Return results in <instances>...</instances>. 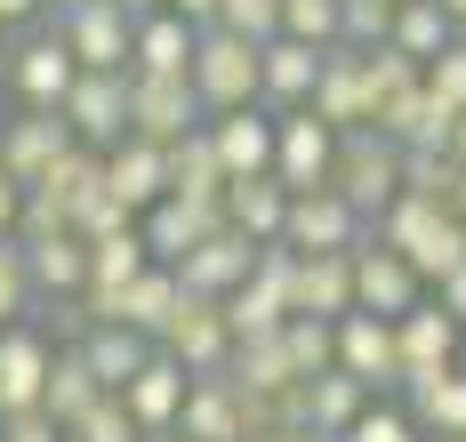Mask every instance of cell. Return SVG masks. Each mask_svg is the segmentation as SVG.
I'll return each instance as SVG.
<instances>
[{
	"instance_id": "cell-1",
	"label": "cell",
	"mask_w": 466,
	"mask_h": 442,
	"mask_svg": "<svg viewBox=\"0 0 466 442\" xmlns=\"http://www.w3.org/2000/svg\"><path fill=\"white\" fill-rule=\"evenodd\" d=\"M362 242H370V217L346 194H329V186L289 194V217H281V249L289 257H354Z\"/></svg>"
},
{
	"instance_id": "cell-2",
	"label": "cell",
	"mask_w": 466,
	"mask_h": 442,
	"mask_svg": "<svg viewBox=\"0 0 466 442\" xmlns=\"http://www.w3.org/2000/svg\"><path fill=\"white\" fill-rule=\"evenodd\" d=\"M186 81H193V97H201L209 121H218V113H249V105H258V49L209 25V33L193 41V73Z\"/></svg>"
},
{
	"instance_id": "cell-3",
	"label": "cell",
	"mask_w": 466,
	"mask_h": 442,
	"mask_svg": "<svg viewBox=\"0 0 466 442\" xmlns=\"http://www.w3.org/2000/svg\"><path fill=\"white\" fill-rule=\"evenodd\" d=\"M329 194H346L362 217H378L386 201L402 194V146H386L378 129H354V137H338V161H329Z\"/></svg>"
},
{
	"instance_id": "cell-4",
	"label": "cell",
	"mask_w": 466,
	"mask_h": 442,
	"mask_svg": "<svg viewBox=\"0 0 466 442\" xmlns=\"http://www.w3.org/2000/svg\"><path fill=\"white\" fill-rule=\"evenodd\" d=\"M209 113L193 97V81H169V73H129V137L145 146H186Z\"/></svg>"
},
{
	"instance_id": "cell-5",
	"label": "cell",
	"mask_w": 466,
	"mask_h": 442,
	"mask_svg": "<svg viewBox=\"0 0 466 442\" xmlns=\"http://www.w3.org/2000/svg\"><path fill=\"white\" fill-rule=\"evenodd\" d=\"M161 354L186 370V378H218L226 370V354H233V322H226V306L218 297H177V314H169V330H161Z\"/></svg>"
},
{
	"instance_id": "cell-6",
	"label": "cell",
	"mask_w": 466,
	"mask_h": 442,
	"mask_svg": "<svg viewBox=\"0 0 466 442\" xmlns=\"http://www.w3.org/2000/svg\"><path fill=\"white\" fill-rule=\"evenodd\" d=\"M56 113H65L73 146L113 153L121 137H129V73H81V81H73V97L56 105Z\"/></svg>"
},
{
	"instance_id": "cell-7",
	"label": "cell",
	"mask_w": 466,
	"mask_h": 442,
	"mask_svg": "<svg viewBox=\"0 0 466 442\" xmlns=\"http://www.w3.org/2000/svg\"><path fill=\"white\" fill-rule=\"evenodd\" d=\"M289 274H298V257L289 249H258V266H249V282L226 297V322L233 338H274L281 322H289Z\"/></svg>"
},
{
	"instance_id": "cell-8",
	"label": "cell",
	"mask_w": 466,
	"mask_h": 442,
	"mask_svg": "<svg viewBox=\"0 0 466 442\" xmlns=\"http://www.w3.org/2000/svg\"><path fill=\"white\" fill-rule=\"evenodd\" d=\"M129 16L113 8V0H81V8H65L56 16V41H65V56L81 65V73H129Z\"/></svg>"
},
{
	"instance_id": "cell-9",
	"label": "cell",
	"mask_w": 466,
	"mask_h": 442,
	"mask_svg": "<svg viewBox=\"0 0 466 442\" xmlns=\"http://www.w3.org/2000/svg\"><path fill=\"white\" fill-rule=\"evenodd\" d=\"M73 81H81V65L65 56L56 33H25V41L8 49V89L25 97V113H56V105L73 97Z\"/></svg>"
},
{
	"instance_id": "cell-10",
	"label": "cell",
	"mask_w": 466,
	"mask_h": 442,
	"mask_svg": "<svg viewBox=\"0 0 466 442\" xmlns=\"http://www.w3.org/2000/svg\"><path fill=\"white\" fill-rule=\"evenodd\" d=\"M329 161H338V137H329L314 113H281L274 121V186L281 194H314V186H329Z\"/></svg>"
},
{
	"instance_id": "cell-11",
	"label": "cell",
	"mask_w": 466,
	"mask_h": 442,
	"mask_svg": "<svg viewBox=\"0 0 466 442\" xmlns=\"http://www.w3.org/2000/svg\"><path fill=\"white\" fill-rule=\"evenodd\" d=\"M209 234H226V201H153L137 217V242L153 266H177L186 249H201Z\"/></svg>"
},
{
	"instance_id": "cell-12",
	"label": "cell",
	"mask_w": 466,
	"mask_h": 442,
	"mask_svg": "<svg viewBox=\"0 0 466 442\" xmlns=\"http://www.w3.org/2000/svg\"><path fill=\"white\" fill-rule=\"evenodd\" d=\"M459 322L442 314V306H410L402 322H394V354H402V387H419V378H442V370H459Z\"/></svg>"
},
{
	"instance_id": "cell-13",
	"label": "cell",
	"mask_w": 466,
	"mask_h": 442,
	"mask_svg": "<svg viewBox=\"0 0 466 442\" xmlns=\"http://www.w3.org/2000/svg\"><path fill=\"white\" fill-rule=\"evenodd\" d=\"M201 129H209V146H218L226 186L274 177V113H266V105H249V113H218V121H201Z\"/></svg>"
},
{
	"instance_id": "cell-14",
	"label": "cell",
	"mask_w": 466,
	"mask_h": 442,
	"mask_svg": "<svg viewBox=\"0 0 466 442\" xmlns=\"http://www.w3.org/2000/svg\"><path fill=\"white\" fill-rule=\"evenodd\" d=\"M48 362H56V346H48L33 322H8V330H0V418H25V410H41Z\"/></svg>"
},
{
	"instance_id": "cell-15",
	"label": "cell",
	"mask_w": 466,
	"mask_h": 442,
	"mask_svg": "<svg viewBox=\"0 0 466 442\" xmlns=\"http://www.w3.org/2000/svg\"><path fill=\"white\" fill-rule=\"evenodd\" d=\"M322 56L329 49H306V41H266L258 49V105L266 113H306L314 105V81H322Z\"/></svg>"
},
{
	"instance_id": "cell-16",
	"label": "cell",
	"mask_w": 466,
	"mask_h": 442,
	"mask_svg": "<svg viewBox=\"0 0 466 442\" xmlns=\"http://www.w3.org/2000/svg\"><path fill=\"white\" fill-rule=\"evenodd\" d=\"M249 266H258V242H241V234L226 226V234H209L201 249H186V257H177L169 274H177V290L218 297V306H226V297L241 290V282H249Z\"/></svg>"
},
{
	"instance_id": "cell-17",
	"label": "cell",
	"mask_w": 466,
	"mask_h": 442,
	"mask_svg": "<svg viewBox=\"0 0 466 442\" xmlns=\"http://www.w3.org/2000/svg\"><path fill=\"white\" fill-rule=\"evenodd\" d=\"M338 370L354 378V387H402V354H394V322H378V314H346L338 322Z\"/></svg>"
},
{
	"instance_id": "cell-18",
	"label": "cell",
	"mask_w": 466,
	"mask_h": 442,
	"mask_svg": "<svg viewBox=\"0 0 466 442\" xmlns=\"http://www.w3.org/2000/svg\"><path fill=\"white\" fill-rule=\"evenodd\" d=\"M419 274L394 257V249H378V242H362L354 249V314H378V322H402L410 306H419Z\"/></svg>"
},
{
	"instance_id": "cell-19",
	"label": "cell",
	"mask_w": 466,
	"mask_h": 442,
	"mask_svg": "<svg viewBox=\"0 0 466 442\" xmlns=\"http://www.w3.org/2000/svg\"><path fill=\"white\" fill-rule=\"evenodd\" d=\"M105 194L121 201L129 217H145L153 201H169V146H145V137H121L105 153Z\"/></svg>"
},
{
	"instance_id": "cell-20",
	"label": "cell",
	"mask_w": 466,
	"mask_h": 442,
	"mask_svg": "<svg viewBox=\"0 0 466 442\" xmlns=\"http://www.w3.org/2000/svg\"><path fill=\"white\" fill-rule=\"evenodd\" d=\"M56 153H73V129H65V113H16L8 129H0V169L33 194L48 177V161Z\"/></svg>"
},
{
	"instance_id": "cell-21",
	"label": "cell",
	"mask_w": 466,
	"mask_h": 442,
	"mask_svg": "<svg viewBox=\"0 0 466 442\" xmlns=\"http://www.w3.org/2000/svg\"><path fill=\"white\" fill-rule=\"evenodd\" d=\"M306 113L322 121L329 137L370 129V89H362V56H354V49H329L322 56V81H314V105H306Z\"/></svg>"
},
{
	"instance_id": "cell-22",
	"label": "cell",
	"mask_w": 466,
	"mask_h": 442,
	"mask_svg": "<svg viewBox=\"0 0 466 442\" xmlns=\"http://www.w3.org/2000/svg\"><path fill=\"white\" fill-rule=\"evenodd\" d=\"M186 387H193V378L177 370V362H169V354H161V346H153V362H145L137 378L121 387V402H129V418L145 427V442H169L177 410H186Z\"/></svg>"
},
{
	"instance_id": "cell-23",
	"label": "cell",
	"mask_w": 466,
	"mask_h": 442,
	"mask_svg": "<svg viewBox=\"0 0 466 442\" xmlns=\"http://www.w3.org/2000/svg\"><path fill=\"white\" fill-rule=\"evenodd\" d=\"M289 314H306V322H346V314H354V257H298V274H289Z\"/></svg>"
},
{
	"instance_id": "cell-24",
	"label": "cell",
	"mask_w": 466,
	"mask_h": 442,
	"mask_svg": "<svg viewBox=\"0 0 466 442\" xmlns=\"http://www.w3.org/2000/svg\"><path fill=\"white\" fill-rule=\"evenodd\" d=\"M442 226H451V209H442V201L394 194V201H386V209L370 217V242H378V249H394L402 266H419V257H426V242H434Z\"/></svg>"
},
{
	"instance_id": "cell-25",
	"label": "cell",
	"mask_w": 466,
	"mask_h": 442,
	"mask_svg": "<svg viewBox=\"0 0 466 442\" xmlns=\"http://www.w3.org/2000/svg\"><path fill=\"white\" fill-rule=\"evenodd\" d=\"M169 442H249V435H241V402H233L226 370H218V378H193V387H186V410H177Z\"/></svg>"
},
{
	"instance_id": "cell-26",
	"label": "cell",
	"mask_w": 466,
	"mask_h": 442,
	"mask_svg": "<svg viewBox=\"0 0 466 442\" xmlns=\"http://www.w3.org/2000/svg\"><path fill=\"white\" fill-rule=\"evenodd\" d=\"M193 33L186 16H169V8H153L137 16V33H129V73H169V81H186L193 73Z\"/></svg>"
},
{
	"instance_id": "cell-27",
	"label": "cell",
	"mask_w": 466,
	"mask_h": 442,
	"mask_svg": "<svg viewBox=\"0 0 466 442\" xmlns=\"http://www.w3.org/2000/svg\"><path fill=\"white\" fill-rule=\"evenodd\" d=\"M298 402H306V435H314V442H338V435H346V427L378 402V394L354 387L346 370H322V378H306V387H298Z\"/></svg>"
},
{
	"instance_id": "cell-28",
	"label": "cell",
	"mask_w": 466,
	"mask_h": 442,
	"mask_svg": "<svg viewBox=\"0 0 466 442\" xmlns=\"http://www.w3.org/2000/svg\"><path fill=\"white\" fill-rule=\"evenodd\" d=\"M177 274H169V266H145L137 282H129V290L113 297V314H105V322H121V330H137V338H153L161 346V330H169V314H177Z\"/></svg>"
},
{
	"instance_id": "cell-29",
	"label": "cell",
	"mask_w": 466,
	"mask_h": 442,
	"mask_svg": "<svg viewBox=\"0 0 466 442\" xmlns=\"http://www.w3.org/2000/svg\"><path fill=\"white\" fill-rule=\"evenodd\" d=\"M25 274H33V297H81L89 290V242L81 234H48V242L25 249Z\"/></svg>"
},
{
	"instance_id": "cell-30",
	"label": "cell",
	"mask_w": 466,
	"mask_h": 442,
	"mask_svg": "<svg viewBox=\"0 0 466 442\" xmlns=\"http://www.w3.org/2000/svg\"><path fill=\"white\" fill-rule=\"evenodd\" d=\"M33 194H41L48 209H56L65 226H73V217H81V209H89V201L105 194V153H89V146L56 153V161H48V177H41V186H33Z\"/></svg>"
},
{
	"instance_id": "cell-31",
	"label": "cell",
	"mask_w": 466,
	"mask_h": 442,
	"mask_svg": "<svg viewBox=\"0 0 466 442\" xmlns=\"http://www.w3.org/2000/svg\"><path fill=\"white\" fill-rule=\"evenodd\" d=\"M81 362H89V378H96L105 394H121V387L145 370V362H153V338L121 330V322H96L89 338H81Z\"/></svg>"
},
{
	"instance_id": "cell-32",
	"label": "cell",
	"mask_w": 466,
	"mask_h": 442,
	"mask_svg": "<svg viewBox=\"0 0 466 442\" xmlns=\"http://www.w3.org/2000/svg\"><path fill=\"white\" fill-rule=\"evenodd\" d=\"M281 217H289V194H281L274 177H249V186H226V226L241 242L274 249L281 242Z\"/></svg>"
},
{
	"instance_id": "cell-33",
	"label": "cell",
	"mask_w": 466,
	"mask_h": 442,
	"mask_svg": "<svg viewBox=\"0 0 466 442\" xmlns=\"http://www.w3.org/2000/svg\"><path fill=\"white\" fill-rule=\"evenodd\" d=\"M226 378H233L241 394H266V402H281V394L298 387V370H289V354H281V330H274V338H233Z\"/></svg>"
},
{
	"instance_id": "cell-34",
	"label": "cell",
	"mask_w": 466,
	"mask_h": 442,
	"mask_svg": "<svg viewBox=\"0 0 466 442\" xmlns=\"http://www.w3.org/2000/svg\"><path fill=\"white\" fill-rule=\"evenodd\" d=\"M410 427L442 435V442H466V370H442V378L410 387Z\"/></svg>"
},
{
	"instance_id": "cell-35",
	"label": "cell",
	"mask_w": 466,
	"mask_h": 442,
	"mask_svg": "<svg viewBox=\"0 0 466 442\" xmlns=\"http://www.w3.org/2000/svg\"><path fill=\"white\" fill-rule=\"evenodd\" d=\"M169 201H226V169L209 129H193L186 146H169Z\"/></svg>"
},
{
	"instance_id": "cell-36",
	"label": "cell",
	"mask_w": 466,
	"mask_h": 442,
	"mask_svg": "<svg viewBox=\"0 0 466 442\" xmlns=\"http://www.w3.org/2000/svg\"><path fill=\"white\" fill-rule=\"evenodd\" d=\"M96 378H89V362H81V346H56V362H48V387H41V418H56V427H73L81 410L96 402Z\"/></svg>"
},
{
	"instance_id": "cell-37",
	"label": "cell",
	"mask_w": 466,
	"mask_h": 442,
	"mask_svg": "<svg viewBox=\"0 0 466 442\" xmlns=\"http://www.w3.org/2000/svg\"><path fill=\"white\" fill-rule=\"evenodd\" d=\"M451 41H466V33L442 16V8H434V0H410V8H394V41H386V49H402L419 73H426L442 49H451Z\"/></svg>"
},
{
	"instance_id": "cell-38",
	"label": "cell",
	"mask_w": 466,
	"mask_h": 442,
	"mask_svg": "<svg viewBox=\"0 0 466 442\" xmlns=\"http://www.w3.org/2000/svg\"><path fill=\"white\" fill-rule=\"evenodd\" d=\"M281 354H289L298 387L322 378V370H338V322H306V314H289V322H281Z\"/></svg>"
},
{
	"instance_id": "cell-39",
	"label": "cell",
	"mask_w": 466,
	"mask_h": 442,
	"mask_svg": "<svg viewBox=\"0 0 466 442\" xmlns=\"http://www.w3.org/2000/svg\"><path fill=\"white\" fill-rule=\"evenodd\" d=\"M394 41V0H338V49L370 56Z\"/></svg>"
},
{
	"instance_id": "cell-40",
	"label": "cell",
	"mask_w": 466,
	"mask_h": 442,
	"mask_svg": "<svg viewBox=\"0 0 466 442\" xmlns=\"http://www.w3.org/2000/svg\"><path fill=\"white\" fill-rule=\"evenodd\" d=\"M362 89H370V113H378V105H394V97H410V89H426V73H419L402 49H370V56H362Z\"/></svg>"
},
{
	"instance_id": "cell-41",
	"label": "cell",
	"mask_w": 466,
	"mask_h": 442,
	"mask_svg": "<svg viewBox=\"0 0 466 442\" xmlns=\"http://www.w3.org/2000/svg\"><path fill=\"white\" fill-rule=\"evenodd\" d=\"M65 442H145V427L129 418V402H121V394H96L89 410L65 427Z\"/></svg>"
},
{
	"instance_id": "cell-42",
	"label": "cell",
	"mask_w": 466,
	"mask_h": 442,
	"mask_svg": "<svg viewBox=\"0 0 466 442\" xmlns=\"http://www.w3.org/2000/svg\"><path fill=\"white\" fill-rule=\"evenodd\" d=\"M451 186H459V161H451V153L402 146V194H419V201H442V209H451Z\"/></svg>"
},
{
	"instance_id": "cell-43",
	"label": "cell",
	"mask_w": 466,
	"mask_h": 442,
	"mask_svg": "<svg viewBox=\"0 0 466 442\" xmlns=\"http://www.w3.org/2000/svg\"><path fill=\"white\" fill-rule=\"evenodd\" d=\"M218 33L266 49V41H281V0H218Z\"/></svg>"
},
{
	"instance_id": "cell-44",
	"label": "cell",
	"mask_w": 466,
	"mask_h": 442,
	"mask_svg": "<svg viewBox=\"0 0 466 442\" xmlns=\"http://www.w3.org/2000/svg\"><path fill=\"white\" fill-rule=\"evenodd\" d=\"M281 41L338 49V0H281Z\"/></svg>"
},
{
	"instance_id": "cell-45",
	"label": "cell",
	"mask_w": 466,
	"mask_h": 442,
	"mask_svg": "<svg viewBox=\"0 0 466 442\" xmlns=\"http://www.w3.org/2000/svg\"><path fill=\"white\" fill-rule=\"evenodd\" d=\"M338 442H426V435L410 427V410H402V402H370V410H362Z\"/></svg>"
},
{
	"instance_id": "cell-46",
	"label": "cell",
	"mask_w": 466,
	"mask_h": 442,
	"mask_svg": "<svg viewBox=\"0 0 466 442\" xmlns=\"http://www.w3.org/2000/svg\"><path fill=\"white\" fill-rule=\"evenodd\" d=\"M426 97L442 105V113H466V41H451V49L426 65Z\"/></svg>"
},
{
	"instance_id": "cell-47",
	"label": "cell",
	"mask_w": 466,
	"mask_h": 442,
	"mask_svg": "<svg viewBox=\"0 0 466 442\" xmlns=\"http://www.w3.org/2000/svg\"><path fill=\"white\" fill-rule=\"evenodd\" d=\"M25 306H33V274H25V249L0 242V330L8 322H25Z\"/></svg>"
},
{
	"instance_id": "cell-48",
	"label": "cell",
	"mask_w": 466,
	"mask_h": 442,
	"mask_svg": "<svg viewBox=\"0 0 466 442\" xmlns=\"http://www.w3.org/2000/svg\"><path fill=\"white\" fill-rule=\"evenodd\" d=\"M73 234H81V242H113V234H137V217H129V209H121L113 194H96L89 209L73 217Z\"/></svg>"
},
{
	"instance_id": "cell-49",
	"label": "cell",
	"mask_w": 466,
	"mask_h": 442,
	"mask_svg": "<svg viewBox=\"0 0 466 442\" xmlns=\"http://www.w3.org/2000/svg\"><path fill=\"white\" fill-rule=\"evenodd\" d=\"M0 442H65V427L41 418V410H25V418H0Z\"/></svg>"
},
{
	"instance_id": "cell-50",
	"label": "cell",
	"mask_w": 466,
	"mask_h": 442,
	"mask_svg": "<svg viewBox=\"0 0 466 442\" xmlns=\"http://www.w3.org/2000/svg\"><path fill=\"white\" fill-rule=\"evenodd\" d=\"M434 306H442V314H451V322L466 330V266H459V274H442V282H434Z\"/></svg>"
},
{
	"instance_id": "cell-51",
	"label": "cell",
	"mask_w": 466,
	"mask_h": 442,
	"mask_svg": "<svg viewBox=\"0 0 466 442\" xmlns=\"http://www.w3.org/2000/svg\"><path fill=\"white\" fill-rule=\"evenodd\" d=\"M16 217H25V186L0 169V242H16Z\"/></svg>"
},
{
	"instance_id": "cell-52",
	"label": "cell",
	"mask_w": 466,
	"mask_h": 442,
	"mask_svg": "<svg viewBox=\"0 0 466 442\" xmlns=\"http://www.w3.org/2000/svg\"><path fill=\"white\" fill-rule=\"evenodd\" d=\"M48 0H0V33H33Z\"/></svg>"
},
{
	"instance_id": "cell-53",
	"label": "cell",
	"mask_w": 466,
	"mask_h": 442,
	"mask_svg": "<svg viewBox=\"0 0 466 442\" xmlns=\"http://www.w3.org/2000/svg\"><path fill=\"white\" fill-rule=\"evenodd\" d=\"M161 8H169V16H186L193 33H209V25H218V0H161Z\"/></svg>"
},
{
	"instance_id": "cell-54",
	"label": "cell",
	"mask_w": 466,
	"mask_h": 442,
	"mask_svg": "<svg viewBox=\"0 0 466 442\" xmlns=\"http://www.w3.org/2000/svg\"><path fill=\"white\" fill-rule=\"evenodd\" d=\"M113 8H121V16H129V25H137V16H153V8H161V0H113Z\"/></svg>"
},
{
	"instance_id": "cell-55",
	"label": "cell",
	"mask_w": 466,
	"mask_h": 442,
	"mask_svg": "<svg viewBox=\"0 0 466 442\" xmlns=\"http://www.w3.org/2000/svg\"><path fill=\"white\" fill-rule=\"evenodd\" d=\"M451 217L466 226V169H459V186H451Z\"/></svg>"
},
{
	"instance_id": "cell-56",
	"label": "cell",
	"mask_w": 466,
	"mask_h": 442,
	"mask_svg": "<svg viewBox=\"0 0 466 442\" xmlns=\"http://www.w3.org/2000/svg\"><path fill=\"white\" fill-rule=\"evenodd\" d=\"M451 161L466 169V113H459V129H451Z\"/></svg>"
},
{
	"instance_id": "cell-57",
	"label": "cell",
	"mask_w": 466,
	"mask_h": 442,
	"mask_svg": "<svg viewBox=\"0 0 466 442\" xmlns=\"http://www.w3.org/2000/svg\"><path fill=\"white\" fill-rule=\"evenodd\" d=\"M434 8H442V16H451V25L466 33V0H434Z\"/></svg>"
},
{
	"instance_id": "cell-58",
	"label": "cell",
	"mask_w": 466,
	"mask_h": 442,
	"mask_svg": "<svg viewBox=\"0 0 466 442\" xmlns=\"http://www.w3.org/2000/svg\"><path fill=\"white\" fill-rule=\"evenodd\" d=\"M249 442H314V435H289V427H274V435H249Z\"/></svg>"
},
{
	"instance_id": "cell-59",
	"label": "cell",
	"mask_w": 466,
	"mask_h": 442,
	"mask_svg": "<svg viewBox=\"0 0 466 442\" xmlns=\"http://www.w3.org/2000/svg\"><path fill=\"white\" fill-rule=\"evenodd\" d=\"M48 8H56V16H65V8H81V0H48Z\"/></svg>"
},
{
	"instance_id": "cell-60",
	"label": "cell",
	"mask_w": 466,
	"mask_h": 442,
	"mask_svg": "<svg viewBox=\"0 0 466 442\" xmlns=\"http://www.w3.org/2000/svg\"><path fill=\"white\" fill-rule=\"evenodd\" d=\"M394 8H410V0H394Z\"/></svg>"
}]
</instances>
